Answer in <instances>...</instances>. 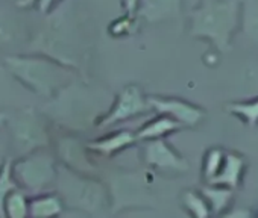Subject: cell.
Segmentation results:
<instances>
[{"label":"cell","mask_w":258,"mask_h":218,"mask_svg":"<svg viewBox=\"0 0 258 218\" xmlns=\"http://www.w3.org/2000/svg\"><path fill=\"white\" fill-rule=\"evenodd\" d=\"M151 109L155 111L158 116H166L179 123L181 126H195L202 114L198 107L179 100V98H170V97H148Z\"/></svg>","instance_id":"ba28073f"},{"label":"cell","mask_w":258,"mask_h":218,"mask_svg":"<svg viewBox=\"0 0 258 218\" xmlns=\"http://www.w3.org/2000/svg\"><path fill=\"white\" fill-rule=\"evenodd\" d=\"M140 4H142V0H121V7L124 10V16L129 17V19H136Z\"/></svg>","instance_id":"e0dca14e"},{"label":"cell","mask_w":258,"mask_h":218,"mask_svg":"<svg viewBox=\"0 0 258 218\" xmlns=\"http://www.w3.org/2000/svg\"><path fill=\"white\" fill-rule=\"evenodd\" d=\"M151 111L148 97L137 85H126L115 97L108 111L96 120V128L100 131L109 129L118 123L129 122Z\"/></svg>","instance_id":"5b68a950"},{"label":"cell","mask_w":258,"mask_h":218,"mask_svg":"<svg viewBox=\"0 0 258 218\" xmlns=\"http://www.w3.org/2000/svg\"><path fill=\"white\" fill-rule=\"evenodd\" d=\"M181 128L179 123L172 120L170 117L166 116H158L157 119H152L146 125H143L137 132L136 137L139 141H148V140H157V138H164L166 135L178 131Z\"/></svg>","instance_id":"7c38bea8"},{"label":"cell","mask_w":258,"mask_h":218,"mask_svg":"<svg viewBox=\"0 0 258 218\" xmlns=\"http://www.w3.org/2000/svg\"><path fill=\"white\" fill-rule=\"evenodd\" d=\"M7 122V114L5 113H0V126H4Z\"/></svg>","instance_id":"d6986e66"},{"label":"cell","mask_w":258,"mask_h":218,"mask_svg":"<svg viewBox=\"0 0 258 218\" xmlns=\"http://www.w3.org/2000/svg\"><path fill=\"white\" fill-rule=\"evenodd\" d=\"M143 161L148 167L163 171H185L187 162L163 140H148L145 141Z\"/></svg>","instance_id":"52a82bcc"},{"label":"cell","mask_w":258,"mask_h":218,"mask_svg":"<svg viewBox=\"0 0 258 218\" xmlns=\"http://www.w3.org/2000/svg\"><path fill=\"white\" fill-rule=\"evenodd\" d=\"M19 185L14 179V174H13V162L11 159L5 161L0 167V218H5V213H4V203H5V198L8 197V194L14 189H17Z\"/></svg>","instance_id":"5bb4252c"},{"label":"cell","mask_w":258,"mask_h":218,"mask_svg":"<svg viewBox=\"0 0 258 218\" xmlns=\"http://www.w3.org/2000/svg\"><path fill=\"white\" fill-rule=\"evenodd\" d=\"M58 149H59V156L64 161L66 167H69L75 171H84L88 176L91 174L93 165L85 155L87 146L82 147V144L78 140L66 137V138L59 140Z\"/></svg>","instance_id":"30bf717a"},{"label":"cell","mask_w":258,"mask_h":218,"mask_svg":"<svg viewBox=\"0 0 258 218\" xmlns=\"http://www.w3.org/2000/svg\"><path fill=\"white\" fill-rule=\"evenodd\" d=\"M136 19H129L126 16H123L121 19H118L117 22H114L109 28V32L114 35V37H123V35H127L133 29V22Z\"/></svg>","instance_id":"2e32d148"},{"label":"cell","mask_w":258,"mask_h":218,"mask_svg":"<svg viewBox=\"0 0 258 218\" xmlns=\"http://www.w3.org/2000/svg\"><path fill=\"white\" fill-rule=\"evenodd\" d=\"M5 125L8 126L11 146L17 158L38 149H46L50 143L44 122L32 107L16 111L11 117L7 116Z\"/></svg>","instance_id":"277c9868"},{"label":"cell","mask_w":258,"mask_h":218,"mask_svg":"<svg viewBox=\"0 0 258 218\" xmlns=\"http://www.w3.org/2000/svg\"><path fill=\"white\" fill-rule=\"evenodd\" d=\"M5 218H25L29 216V200L22 189H14L8 194L4 203Z\"/></svg>","instance_id":"4fadbf2b"},{"label":"cell","mask_w":258,"mask_h":218,"mask_svg":"<svg viewBox=\"0 0 258 218\" xmlns=\"http://www.w3.org/2000/svg\"><path fill=\"white\" fill-rule=\"evenodd\" d=\"M145 177L139 173L120 171L109 179V203L117 210L126 206H142V198L146 194Z\"/></svg>","instance_id":"8992f818"},{"label":"cell","mask_w":258,"mask_h":218,"mask_svg":"<svg viewBox=\"0 0 258 218\" xmlns=\"http://www.w3.org/2000/svg\"><path fill=\"white\" fill-rule=\"evenodd\" d=\"M136 143H139L136 132H131L127 129L123 131H117L112 134H108L105 137H100L94 141L87 143V150H90L91 153L102 156V158H112L114 155L120 153L121 150L134 146Z\"/></svg>","instance_id":"9c48e42d"},{"label":"cell","mask_w":258,"mask_h":218,"mask_svg":"<svg viewBox=\"0 0 258 218\" xmlns=\"http://www.w3.org/2000/svg\"><path fill=\"white\" fill-rule=\"evenodd\" d=\"M184 203H185V206H187L195 215H199V216L207 215V209H205V204H204L202 198H199L195 192H185V195H184Z\"/></svg>","instance_id":"9a60e30c"},{"label":"cell","mask_w":258,"mask_h":218,"mask_svg":"<svg viewBox=\"0 0 258 218\" xmlns=\"http://www.w3.org/2000/svg\"><path fill=\"white\" fill-rule=\"evenodd\" d=\"M64 209L62 198L58 192H38L29 200V216L32 218H53Z\"/></svg>","instance_id":"8fae6325"},{"label":"cell","mask_w":258,"mask_h":218,"mask_svg":"<svg viewBox=\"0 0 258 218\" xmlns=\"http://www.w3.org/2000/svg\"><path fill=\"white\" fill-rule=\"evenodd\" d=\"M13 174L22 189L38 194L55 186L58 168L53 156L44 149H38L19 156L13 164Z\"/></svg>","instance_id":"3957f363"},{"label":"cell","mask_w":258,"mask_h":218,"mask_svg":"<svg viewBox=\"0 0 258 218\" xmlns=\"http://www.w3.org/2000/svg\"><path fill=\"white\" fill-rule=\"evenodd\" d=\"M58 194L62 198L64 206L82 210L88 215H102L109 203L108 188L88 174L82 176L78 171L64 167L58 170L56 183Z\"/></svg>","instance_id":"7a4b0ae2"},{"label":"cell","mask_w":258,"mask_h":218,"mask_svg":"<svg viewBox=\"0 0 258 218\" xmlns=\"http://www.w3.org/2000/svg\"><path fill=\"white\" fill-rule=\"evenodd\" d=\"M61 0H35L37 8L41 14H49L56 4H59Z\"/></svg>","instance_id":"ac0fdd59"},{"label":"cell","mask_w":258,"mask_h":218,"mask_svg":"<svg viewBox=\"0 0 258 218\" xmlns=\"http://www.w3.org/2000/svg\"><path fill=\"white\" fill-rule=\"evenodd\" d=\"M5 68L32 92L50 98L73 83V68L46 55L7 56Z\"/></svg>","instance_id":"6da1fadb"}]
</instances>
